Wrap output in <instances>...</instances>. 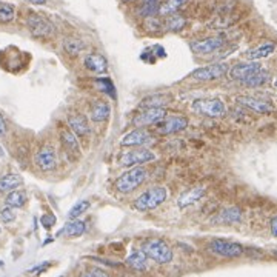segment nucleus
<instances>
[{"mask_svg":"<svg viewBox=\"0 0 277 277\" xmlns=\"http://www.w3.org/2000/svg\"><path fill=\"white\" fill-rule=\"evenodd\" d=\"M146 179V170L140 166L131 168V170L125 171L123 174H120L114 180V186L119 193L122 194H130L133 191H136L138 186H140Z\"/></svg>","mask_w":277,"mask_h":277,"instance_id":"obj_1","label":"nucleus"},{"mask_svg":"<svg viewBox=\"0 0 277 277\" xmlns=\"http://www.w3.org/2000/svg\"><path fill=\"white\" fill-rule=\"evenodd\" d=\"M142 251L146 254L148 259L154 260L159 265H166L173 260V250L171 246L162 239H150L145 240L142 245Z\"/></svg>","mask_w":277,"mask_h":277,"instance_id":"obj_2","label":"nucleus"},{"mask_svg":"<svg viewBox=\"0 0 277 277\" xmlns=\"http://www.w3.org/2000/svg\"><path fill=\"white\" fill-rule=\"evenodd\" d=\"M166 197H168L166 188L162 185H156L137 197L134 200V208L138 211H150L162 205L166 200Z\"/></svg>","mask_w":277,"mask_h":277,"instance_id":"obj_3","label":"nucleus"},{"mask_svg":"<svg viewBox=\"0 0 277 277\" xmlns=\"http://www.w3.org/2000/svg\"><path fill=\"white\" fill-rule=\"evenodd\" d=\"M191 110L206 117H222L226 113V106L220 99H199L193 102Z\"/></svg>","mask_w":277,"mask_h":277,"instance_id":"obj_4","label":"nucleus"},{"mask_svg":"<svg viewBox=\"0 0 277 277\" xmlns=\"http://www.w3.org/2000/svg\"><path fill=\"white\" fill-rule=\"evenodd\" d=\"M210 250L220 256V257H228V259H236V257H240L243 254V246L240 243L230 242V240H223V239H214L210 243Z\"/></svg>","mask_w":277,"mask_h":277,"instance_id":"obj_5","label":"nucleus"},{"mask_svg":"<svg viewBox=\"0 0 277 277\" xmlns=\"http://www.w3.org/2000/svg\"><path fill=\"white\" fill-rule=\"evenodd\" d=\"M226 73H228V65L214 63V65H208L203 68H197L196 71H193L191 77L197 82H210V80H217V79L223 77Z\"/></svg>","mask_w":277,"mask_h":277,"instance_id":"obj_6","label":"nucleus"},{"mask_svg":"<svg viewBox=\"0 0 277 277\" xmlns=\"http://www.w3.org/2000/svg\"><path fill=\"white\" fill-rule=\"evenodd\" d=\"M26 26L34 37H46L54 31L53 23L39 14H29L26 19Z\"/></svg>","mask_w":277,"mask_h":277,"instance_id":"obj_7","label":"nucleus"},{"mask_svg":"<svg viewBox=\"0 0 277 277\" xmlns=\"http://www.w3.org/2000/svg\"><path fill=\"white\" fill-rule=\"evenodd\" d=\"M154 159H156V154L150 150H134V151L123 153L120 157H119V165L120 166H136V165L151 162Z\"/></svg>","mask_w":277,"mask_h":277,"instance_id":"obj_8","label":"nucleus"},{"mask_svg":"<svg viewBox=\"0 0 277 277\" xmlns=\"http://www.w3.org/2000/svg\"><path fill=\"white\" fill-rule=\"evenodd\" d=\"M188 126V119L185 116H170L162 119L160 122L156 123V130L160 134H174L183 131Z\"/></svg>","mask_w":277,"mask_h":277,"instance_id":"obj_9","label":"nucleus"},{"mask_svg":"<svg viewBox=\"0 0 277 277\" xmlns=\"http://www.w3.org/2000/svg\"><path fill=\"white\" fill-rule=\"evenodd\" d=\"M225 45L223 37H208L202 40H194L190 43L191 51L196 54H213L217 49H220Z\"/></svg>","mask_w":277,"mask_h":277,"instance_id":"obj_10","label":"nucleus"},{"mask_svg":"<svg viewBox=\"0 0 277 277\" xmlns=\"http://www.w3.org/2000/svg\"><path fill=\"white\" fill-rule=\"evenodd\" d=\"M166 117V111L163 108H148L143 113L137 114L134 119H133V125L136 128H143V126H148L151 123H157L160 122L162 119Z\"/></svg>","mask_w":277,"mask_h":277,"instance_id":"obj_11","label":"nucleus"},{"mask_svg":"<svg viewBox=\"0 0 277 277\" xmlns=\"http://www.w3.org/2000/svg\"><path fill=\"white\" fill-rule=\"evenodd\" d=\"M34 162L42 171H53L57 166V154L54 151V148L51 146L40 148L34 157Z\"/></svg>","mask_w":277,"mask_h":277,"instance_id":"obj_12","label":"nucleus"},{"mask_svg":"<svg viewBox=\"0 0 277 277\" xmlns=\"http://www.w3.org/2000/svg\"><path fill=\"white\" fill-rule=\"evenodd\" d=\"M262 66L257 62H246V63H237L230 69V76L233 80L237 82H245L248 80L251 76H254L257 71H260Z\"/></svg>","mask_w":277,"mask_h":277,"instance_id":"obj_13","label":"nucleus"},{"mask_svg":"<svg viewBox=\"0 0 277 277\" xmlns=\"http://www.w3.org/2000/svg\"><path fill=\"white\" fill-rule=\"evenodd\" d=\"M237 102L242 103L246 108H250V110H253L256 113H259V114H268V113L274 111V106L270 102L262 100V99H257V97L240 96V97H237Z\"/></svg>","mask_w":277,"mask_h":277,"instance_id":"obj_14","label":"nucleus"},{"mask_svg":"<svg viewBox=\"0 0 277 277\" xmlns=\"http://www.w3.org/2000/svg\"><path fill=\"white\" fill-rule=\"evenodd\" d=\"M153 140V136L142 130V128H136L134 131L128 133L122 137L120 145L122 146H142L145 143H150Z\"/></svg>","mask_w":277,"mask_h":277,"instance_id":"obj_15","label":"nucleus"},{"mask_svg":"<svg viewBox=\"0 0 277 277\" xmlns=\"http://www.w3.org/2000/svg\"><path fill=\"white\" fill-rule=\"evenodd\" d=\"M68 125L73 130V133L79 137H85L90 133V125H88V119L83 114L73 113L68 116Z\"/></svg>","mask_w":277,"mask_h":277,"instance_id":"obj_16","label":"nucleus"},{"mask_svg":"<svg viewBox=\"0 0 277 277\" xmlns=\"http://www.w3.org/2000/svg\"><path fill=\"white\" fill-rule=\"evenodd\" d=\"M240 220H242V210L237 206L226 208V210L219 213L217 217L213 219L214 223H220V225H233V223H239Z\"/></svg>","mask_w":277,"mask_h":277,"instance_id":"obj_17","label":"nucleus"},{"mask_svg":"<svg viewBox=\"0 0 277 277\" xmlns=\"http://www.w3.org/2000/svg\"><path fill=\"white\" fill-rule=\"evenodd\" d=\"M205 194H206V188H203V186H194V188H190L188 191H185V193L179 197L177 203H179L180 208L191 206V205H194L196 202H199Z\"/></svg>","mask_w":277,"mask_h":277,"instance_id":"obj_18","label":"nucleus"},{"mask_svg":"<svg viewBox=\"0 0 277 277\" xmlns=\"http://www.w3.org/2000/svg\"><path fill=\"white\" fill-rule=\"evenodd\" d=\"M60 140H62V145L65 148V151L73 157V159H77L79 156H80V145L77 142V137L74 133L71 131H62L60 133Z\"/></svg>","mask_w":277,"mask_h":277,"instance_id":"obj_19","label":"nucleus"},{"mask_svg":"<svg viewBox=\"0 0 277 277\" xmlns=\"http://www.w3.org/2000/svg\"><path fill=\"white\" fill-rule=\"evenodd\" d=\"M111 114V106L110 103H106L103 100H97L91 105V110H90V117L91 120L96 123H102L105 120H108V117Z\"/></svg>","mask_w":277,"mask_h":277,"instance_id":"obj_20","label":"nucleus"},{"mask_svg":"<svg viewBox=\"0 0 277 277\" xmlns=\"http://www.w3.org/2000/svg\"><path fill=\"white\" fill-rule=\"evenodd\" d=\"M83 63H85L86 69H90V71L97 73V74H102L108 69V62L102 54H96V53L88 54L85 57Z\"/></svg>","mask_w":277,"mask_h":277,"instance_id":"obj_21","label":"nucleus"},{"mask_svg":"<svg viewBox=\"0 0 277 277\" xmlns=\"http://www.w3.org/2000/svg\"><path fill=\"white\" fill-rule=\"evenodd\" d=\"M274 51H276V43L266 42V43H262L259 46L250 49V51L246 53V59H250V60H260V59L271 56Z\"/></svg>","mask_w":277,"mask_h":277,"instance_id":"obj_22","label":"nucleus"},{"mask_svg":"<svg viewBox=\"0 0 277 277\" xmlns=\"http://www.w3.org/2000/svg\"><path fill=\"white\" fill-rule=\"evenodd\" d=\"M23 183V179L19 174H5L0 177V193H11L16 191V188H19Z\"/></svg>","mask_w":277,"mask_h":277,"instance_id":"obj_23","label":"nucleus"},{"mask_svg":"<svg viewBox=\"0 0 277 277\" xmlns=\"http://www.w3.org/2000/svg\"><path fill=\"white\" fill-rule=\"evenodd\" d=\"M126 263L136 271H146L148 270V257L142 250L133 251L126 257Z\"/></svg>","mask_w":277,"mask_h":277,"instance_id":"obj_24","label":"nucleus"},{"mask_svg":"<svg viewBox=\"0 0 277 277\" xmlns=\"http://www.w3.org/2000/svg\"><path fill=\"white\" fill-rule=\"evenodd\" d=\"M85 222L82 220H73V222H68L63 228L59 231V236H65V237H79L85 233Z\"/></svg>","mask_w":277,"mask_h":277,"instance_id":"obj_25","label":"nucleus"},{"mask_svg":"<svg viewBox=\"0 0 277 277\" xmlns=\"http://www.w3.org/2000/svg\"><path fill=\"white\" fill-rule=\"evenodd\" d=\"M26 200H28L26 199V193L25 191H19V190L11 191L5 199L6 205L11 206V208H22L26 203Z\"/></svg>","mask_w":277,"mask_h":277,"instance_id":"obj_26","label":"nucleus"},{"mask_svg":"<svg viewBox=\"0 0 277 277\" xmlns=\"http://www.w3.org/2000/svg\"><path fill=\"white\" fill-rule=\"evenodd\" d=\"M166 103H170V97L166 94H154V96L143 99L142 106H145L148 110V108H162Z\"/></svg>","mask_w":277,"mask_h":277,"instance_id":"obj_27","label":"nucleus"},{"mask_svg":"<svg viewBox=\"0 0 277 277\" xmlns=\"http://www.w3.org/2000/svg\"><path fill=\"white\" fill-rule=\"evenodd\" d=\"M83 48H85V43L82 40H79V39L69 37V39H65V40H63V49L69 56L80 54L83 51Z\"/></svg>","mask_w":277,"mask_h":277,"instance_id":"obj_28","label":"nucleus"},{"mask_svg":"<svg viewBox=\"0 0 277 277\" xmlns=\"http://www.w3.org/2000/svg\"><path fill=\"white\" fill-rule=\"evenodd\" d=\"M270 79V73L265 71V69H260V71H257L254 76H251L248 80H245L243 85L246 86H251V88H256V86H262L265 85L266 82H268Z\"/></svg>","mask_w":277,"mask_h":277,"instance_id":"obj_29","label":"nucleus"},{"mask_svg":"<svg viewBox=\"0 0 277 277\" xmlns=\"http://www.w3.org/2000/svg\"><path fill=\"white\" fill-rule=\"evenodd\" d=\"M188 0H166V2L160 6V14L162 16H171L174 14L177 9L182 8Z\"/></svg>","mask_w":277,"mask_h":277,"instance_id":"obj_30","label":"nucleus"},{"mask_svg":"<svg viewBox=\"0 0 277 277\" xmlns=\"http://www.w3.org/2000/svg\"><path fill=\"white\" fill-rule=\"evenodd\" d=\"M91 206V203H90V200H79L71 210H69V213H68V219H71V220H76L79 216H82L83 213H86L88 211V208Z\"/></svg>","mask_w":277,"mask_h":277,"instance_id":"obj_31","label":"nucleus"},{"mask_svg":"<svg viewBox=\"0 0 277 277\" xmlns=\"http://www.w3.org/2000/svg\"><path fill=\"white\" fill-rule=\"evenodd\" d=\"M185 23H186V20H185L182 16L174 14V16H171V17L166 20V29H168V31L177 33V31H180V29H183Z\"/></svg>","mask_w":277,"mask_h":277,"instance_id":"obj_32","label":"nucleus"},{"mask_svg":"<svg viewBox=\"0 0 277 277\" xmlns=\"http://www.w3.org/2000/svg\"><path fill=\"white\" fill-rule=\"evenodd\" d=\"M16 16V11H14V6L11 3H0V22L2 23H8L11 22Z\"/></svg>","mask_w":277,"mask_h":277,"instance_id":"obj_33","label":"nucleus"},{"mask_svg":"<svg viewBox=\"0 0 277 277\" xmlns=\"http://www.w3.org/2000/svg\"><path fill=\"white\" fill-rule=\"evenodd\" d=\"M96 85L100 88V91H103L105 94H108L110 97H116V88H114V85H113V82L110 80V79H106V77L97 79Z\"/></svg>","mask_w":277,"mask_h":277,"instance_id":"obj_34","label":"nucleus"},{"mask_svg":"<svg viewBox=\"0 0 277 277\" xmlns=\"http://www.w3.org/2000/svg\"><path fill=\"white\" fill-rule=\"evenodd\" d=\"M159 11H160L159 3H157V0H153V2L143 3V6H142V9H140V14H142L143 17H151V16H154L156 13H159Z\"/></svg>","mask_w":277,"mask_h":277,"instance_id":"obj_35","label":"nucleus"},{"mask_svg":"<svg viewBox=\"0 0 277 277\" xmlns=\"http://www.w3.org/2000/svg\"><path fill=\"white\" fill-rule=\"evenodd\" d=\"M0 219H2V222H5V223H11L16 220V211L11 206H6L0 211Z\"/></svg>","mask_w":277,"mask_h":277,"instance_id":"obj_36","label":"nucleus"},{"mask_svg":"<svg viewBox=\"0 0 277 277\" xmlns=\"http://www.w3.org/2000/svg\"><path fill=\"white\" fill-rule=\"evenodd\" d=\"M80 277H110V276H108L106 271H103L100 268H91V270L82 273Z\"/></svg>","mask_w":277,"mask_h":277,"instance_id":"obj_37","label":"nucleus"},{"mask_svg":"<svg viewBox=\"0 0 277 277\" xmlns=\"http://www.w3.org/2000/svg\"><path fill=\"white\" fill-rule=\"evenodd\" d=\"M40 222H42V225H43V228L49 230V228H51V226H54V223H56V217H54L53 214H45V216H42Z\"/></svg>","mask_w":277,"mask_h":277,"instance_id":"obj_38","label":"nucleus"},{"mask_svg":"<svg viewBox=\"0 0 277 277\" xmlns=\"http://www.w3.org/2000/svg\"><path fill=\"white\" fill-rule=\"evenodd\" d=\"M5 133H6V123H5V119H3V116L0 114V137H2Z\"/></svg>","mask_w":277,"mask_h":277,"instance_id":"obj_39","label":"nucleus"},{"mask_svg":"<svg viewBox=\"0 0 277 277\" xmlns=\"http://www.w3.org/2000/svg\"><path fill=\"white\" fill-rule=\"evenodd\" d=\"M51 265V263H42V265H39V266H36V268H33L31 270V273H42V271H45L48 266Z\"/></svg>","mask_w":277,"mask_h":277,"instance_id":"obj_40","label":"nucleus"},{"mask_svg":"<svg viewBox=\"0 0 277 277\" xmlns=\"http://www.w3.org/2000/svg\"><path fill=\"white\" fill-rule=\"evenodd\" d=\"M270 226H271V233H273V236L277 237V216L271 220V225H270Z\"/></svg>","mask_w":277,"mask_h":277,"instance_id":"obj_41","label":"nucleus"},{"mask_svg":"<svg viewBox=\"0 0 277 277\" xmlns=\"http://www.w3.org/2000/svg\"><path fill=\"white\" fill-rule=\"evenodd\" d=\"M28 2L33 3V5H45L46 0H28Z\"/></svg>","mask_w":277,"mask_h":277,"instance_id":"obj_42","label":"nucleus"},{"mask_svg":"<svg viewBox=\"0 0 277 277\" xmlns=\"http://www.w3.org/2000/svg\"><path fill=\"white\" fill-rule=\"evenodd\" d=\"M3 156H5V151H3V148L0 146V157H3Z\"/></svg>","mask_w":277,"mask_h":277,"instance_id":"obj_43","label":"nucleus"},{"mask_svg":"<svg viewBox=\"0 0 277 277\" xmlns=\"http://www.w3.org/2000/svg\"><path fill=\"white\" fill-rule=\"evenodd\" d=\"M146 2H153V0H143V3H146Z\"/></svg>","mask_w":277,"mask_h":277,"instance_id":"obj_44","label":"nucleus"},{"mask_svg":"<svg viewBox=\"0 0 277 277\" xmlns=\"http://www.w3.org/2000/svg\"><path fill=\"white\" fill-rule=\"evenodd\" d=\"M274 86L277 88V79H276V80H274Z\"/></svg>","mask_w":277,"mask_h":277,"instance_id":"obj_45","label":"nucleus"},{"mask_svg":"<svg viewBox=\"0 0 277 277\" xmlns=\"http://www.w3.org/2000/svg\"><path fill=\"white\" fill-rule=\"evenodd\" d=\"M274 256H276V257H277V251H274Z\"/></svg>","mask_w":277,"mask_h":277,"instance_id":"obj_46","label":"nucleus"},{"mask_svg":"<svg viewBox=\"0 0 277 277\" xmlns=\"http://www.w3.org/2000/svg\"><path fill=\"white\" fill-rule=\"evenodd\" d=\"M123 2H130V0H123Z\"/></svg>","mask_w":277,"mask_h":277,"instance_id":"obj_47","label":"nucleus"},{"mask_svg":"<svg viewBox=\"0 0 277 277\" xmlns=\"http://www.w3.org/2000/svg\"><path fill=\"white\" fill-rule=\"evenodd\" d=\"M60 277H68V276H60Z\"/></svg>","mask_w":277,"mask_h":277,"instance_id":"obj_48","label":"nucleus"}]
</instances>
